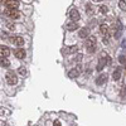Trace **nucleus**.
<instances>
[{"label": "nucleus", "instance_id": "1", "mask_svg": "<svg viewBox=\"0 0 126 126\" xmlns=\"http://www.w3.org/2000/svg\"><path fill=\"white\" fill-rule=\"evenodd\" d=\"M109 61H110V57L107 56V53H106V52H102V53L100 54V61H98V64H97V69L102 71L103 67L107 64Z\"/></svg>", "mask_w": 126, "mask_h": 126}, {"label": "nucleus", "instance_id": "2", "mask_svg": "<svg viewBox=\"0 0 126 126\" xmlns=\"http://www.w3.org/2000/svg\"><path fill=\"white\" fill-rule=\"evenodd\" d=\"M5 78H6V82L9 83V85H15V83L18 82V78H16V75H15V72H13V71H9L8 73H6V76H5Z\"/></svg>", "mask_w": 126, "mask_h": 126}, {"label": "nucleus", "instance_id": "3", "mask_svg": "<svg viewBox=\"0 0 126 126\" xmlns=\"http://www.w3.org/2000/svg\"><path fill=\"white\" fill-rule=\"evenodd\" d=\"M5 14L12 19H19L20 15H22L18 9H5Z\"/></svg>", "mask_w": 126, "mask_h": 126}, {"label": "nucleus", "instance_id": "4", "mask_svg": "<svg viewBox=\"0 0 126 126\" xmlns=\"http://www.w3.org/2000/svg\"><path fill=\"white\" fill-rule=\"evenodd\" d=\"M1 3L6 6V9H18L19 8V1H16V0H1Z\"/></svg>", "mask_w": 126, "mask_h": 126}, {"label": "nucleus", "instance_id": "5", "mask_svg": "<svg viewBox=\"0 0 126 126\" xmlns=\"http://www.w3.org/2000/svg\"><path fill=\"white\" fill-rule=\"evenodd\" d=\"M10 42H12L13 44L20 47V46H23L24 44V39L23 37H20V35H15V37H12V39H10Z\"/></svg>", "mask_w": 126, "mask_h": 126}, {"label": "nucleus", "instance_id": "6", "mask_svg": "<svg viewBox=\"0 0 126 126\" xmlns=\"http://www.w3.org/2000/svg\"><path fill=\"white\" fill-rule=\"evenodd\" d=\"M10 54V49L5 46H0V58H6Z\"/></svg>", "mask_w": 126, "mask_h": 126}, {"label": "nucleus", "instance_id": "7", "mask_svg": "<svg viewBox=\"0 0 126 126\" xmlns=\"http://www.w3.org/2000/svg\"><path fill=\"white\" fill-rule=\"evenodd\" d=\"M79 73H81V67H77V68H73L68 72V77L69 78H76L79 76Z\"/></svg>", "mask_w": 126, "mask_h": 126}, {"label": "nucleus", "instance_id": "8", "mask_svg": "<svg viewBox=\"0 0 126 126\" xmlns=\"http://www.w3.org/2000/svg\"><path fill=\"white\" fill-rule=\"evenodd\" d=\"M69 18L72 19V22H76V20H78V19H79L78 10H77V9H72L71 12H69Z\"/></svg>", "mask_w": 126, "mask_h": 126}, {"label": "nucleus", "instance_id": "9", "mask_svg": "<svg viewBox=\"0 0 126 126\" xmlns=\"http://www.w3.org/2000/svg\"><path fill=\"white\" fill-rule=\"evenodd\" d=\"M106 81H107V75H105V73H103V75H100L96 78V83L98 86H102L103 83H106Z\"/></svg>", "mask_w": 126, "mask_h": 126}, {"label": "nucleus", "instance_id": "10", "mask_svg": "<svg viewBox=\"0 0 126 126\" xmlns=\"http://www.w3.org/2000/svg\"><path fill=\"white\" fill-rule=\"evenodd\" d=\"M78 35H79V38H88V35H90V29L88 28H82L79 32H78Z\"/></svg>", "mask_w": 126, "mask_h": 126}, {"label": "nucleus", "instance_id": "11", "mask_svg": "<svg viewBox=\"0 0 126 126\" xmlns=\"http://www.w3.org/2000/svg\"><path fill=\"white\" fill-rule=\"evenodd\" d=\"M94 46H96V38L94 37H88L86 39V47L91 48V47H94Z\"/></svg>", "mask_w": 126, "mask_h": 126}, {"label": "nucleus", "instance_id": "12", "mask_svg": "<svg viewBox=\"0 0 126 126\" xmlns=\"http://www.w3.org/2000/svg\"><path fill=\"white\" fill-rule=\"evenodd\" d=\"M15 57H16V58H19V59L25 58V50H24L23 48L16 49V50H15Z\"/></svg>", "mask_w": 126, "mask_h": 126}, {"label": "nucleus", "instance_id": "13", "mask_svg": "<svg viewBox=\"0 0 126 126\" xmlns=\"http://www.w3.org/2000/svg\"><path fill=\"white\" fill-rule=\"evenodd\" d=\"M67 29L69 30V32H73V30H76L77 28H78V24L76 23V22H69V23H67Z\"/></svg>", "mask_w": 126, "mask_h": 126}, {"label": "nucleus", "instance_id": "14", "mask_svg": "<svg viewBox=\"0 0 126 126\" xmlns=\"http://www.w3.org/2000/svg\"><path fill=\"white\" fill-rule=\"evenodd\" d=\"M120 77H121V72H120V69H116V71H113V72H112V78H113L115 81H119Z\"/></svg>", "mask_w": 126, "mask_h": 126}, {"label": "nucleus", "instance_id": "15", "mask_svg": "<svg viewBox=\"0 0 126 126\" xmlns=\"http://www.w3.org/2000/svg\"><path fill=\"white\" fill-rule=\"evenodd\" d=\"M100 32H101V34H103V35H109V27L107 25H101L100 27Z\"/></svg>", "mask_w": 126, "mask_h": 126}, {"label": "nucleus", "instance_id": "16", "mask_svg": "<svg viewBox=\"0 0 126 126\" xmlns=\"http://www.w3.org/2000/svg\"><path fill=\"white\" fill-rule=\"evenodd\" d=\"M0 64H1L3 67H9L10 66V62L6 58H0Z\"/></svg>", "mask_w": 126, "mask_h": 126}, {"label": "nucleus", "instance_id": "17", "mask_svg": "<svg viewBox=\"0 0 126 126\" xmlns=\"http://www.w3.org/2000/svg\"><path fill=\"white\" fill-rule=\"evenodd\" d=\"M119 6H120L121 10L126 12V1H124V0H120V1H119Z\"/></svg>", "mask_w": 126, "mask_h": 126}, {"label": "nucleus", "instance_id": "18", "mask_svg": "<svg viewBox=\"0 0 126 126\" xmlns=\"http://www.w3.org/2000/svg\"><path fill=\"white\" fill-rule=\"evenodd\" d=\"M86 12H87V14H93V9H92V5L91 4H87L86 5Z\"/></svg>", "mask_w": 126, "mask_h": 126}, {"label": "nucleus", "instance_id": "19", "mask_svg": "<svg viewBox=\"0 0 126 126\" xmlns=\"http://www.w3.org/2000/svg\"><path fill=\"white\" fill-rule=\"evenodd\" d=\"M75 52H77V47H69L67 50H66V53H75Z\"/></svg>", "mask_w": 126, "mask_h": 126}, {"label": "nucleus", "instance_id": "20", "mask_svg": "<svg viewBox=\"0 0 126 126\" xmlns=\"http://www.w3.org/2000/svg\"><path fill=\"white\" fill-rule=\"evenodd\" d=\"M120 96L122 98H126V87H122L121 91H120Z\"/></svg>", "mask_w": 126, "mask_h": 126}, {"label": "nucleus", "instance_id": "21", "mask_svg": "<svg viewBox=\"0 0 126 126\" xmlns=\"http://www.w3.org/2000/svg\"><path fill=\"white\" fill-rule=\"evenodd\" d=\"M107 10H109V9H107V6H105V5L100 6V12H101V13H103V14H105V13H107Z\"/></svg>", "mask_w": 126, "mask_h": 126}, {"label": "nucleus", "instance_id": "22", "mask_svg": "<svg viewBox=\"0 0 126 126\" xmlns=\"http://www.w3.org/2000/svg\"><path fill=\"white\" fill-rule=\"evenodd\" d=\"M18 72H19V73H20V75H22V76H24L25 73H27V71H25V68H24V67H20V68L18 69Z\"/></svg>", "mask_w": 126, "mask_h": 126}, {"label": "nucleus", "instance_id": "23", "mask_svg": "<svg viewBox=\"0 0 126 126\" xmlns=\"http://www.w3.org/2000/svg\"><path fill=\"white\" fill-rule=\"evenodd\" d=\"M94 50H96V46H94V47H91V48H87V52H88V53H93Z\"/></svg>", "mask_w": 126, "mask_h": 126}, {"label": "nucleus", "instance_id": "24", "mask_svg": "<svg viewBox=\"0 0 126 126\" xmlns=\"http://www.w3.org/2000/svg\"><path fill=\"white\" fill-rule=\"evenodd\" d=\"M119 61H120V63H124V64H126V57H124V56H121Z\"/></svg>", "mask_w": 126, "mask_h": 126}, {"label": "nucleus", "instance_id": "25", "mask_svg": "<svg viewBox=\"0 0 126 126\" xmlns=\"http://www.w3.org/2000/svg\"><path fill=\"white\" fill-rule=\"evenodd\" d=\"M8 28H9V29H12V30H13V29L15 28V25H14V24H8Z\"/></svg>", "mask_w": 126, "mask_h": 126}, {"label": "nucleus", "instance_id": "26", "mask_svg": "<svg viewBox=\"0 0 126 126\" xmlns=\"http://www.w3.org/2000/svg\"><path fill=\"white\" fill-rule=\"evenodd\" d=\"M54 126H61V122L59 121H54Z\"/></svg>", "mask_w": 126, "mask_h": 126}, {"label": "nucleus", "instance_id": "27", "mask_svg": "<svg viewBox=\"0 0 126 126\" xmlns=\"http://www.w3.org/2000/svg\"><path fill=\"white\" fill-rule=\"evenodd\" d=\"M81 58H82V56L79 54V56H77V58H76V61H81Z\"/></svg>", "mask_w": 126, "mask_h": 126}, {"label": "nucleus", "instance_id": "28", "mask_svg": "<svg viewBox=\"0 0 126 126\" xmlns=\"http://www.w3.org/2000/svg\"><path fill=\"white\" fill-rule=\"evenodd\" d=\"M92 1H96V3H98V1H102V0H92Z\"/></svg>", "mask_w": 126, "mask_h": 126}, {"label": "nucleus", "instance_id": "29", "mask_svg": "<svg viewBox=\"0 0 126 126\" xmlns=\"http://www.w3.org/2000/svg\"><path fill=\"white\" fill-rule=\"evenodd\" d=\"M16 1H19V0H16Z\"/></svg>", "mask_w": 126, "mask_h": 126}]
</instances>
